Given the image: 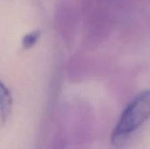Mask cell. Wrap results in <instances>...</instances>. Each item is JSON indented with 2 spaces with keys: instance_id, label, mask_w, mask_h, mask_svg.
<instances>
[{
  "instance_id": "obj_1",
  "label": "cell",
  "mask_w": 150,
  "mask_h": 149,
  "mask_svg": "<svg viewBox=\"0 0 150 149\" xmlns=\"http://www.w3.org/2000/svg\"><path fill=\"white\" fill-rule=\"evenodd\" d=\"M149 106V91L142 92L122 112L112 133L113 141L123 139L138 129L148 119Z\"/></svg>"
},
{
  "instance_id": "obj_2",
  "label": "cell",
  "mask_w": 150,
  "mask_h": 149,
  "mask_svg": "<svg viewBox=\"0 0 150 149\" xmlns=\"http://www.w3.org/2000/svg\"><path fill=\"white\" fill-rule=\"evenodd\" d=\"M12 106V97L9 90L0 82V126L8 119Z\"/></svg>"
},
{
  "instance_id": "obj_3",
  "label": "cell",
  "mask_w": 150,
  "mask_h": 149,
  "mask_svg": "<svg viewBox=\"0 0 150 149\" xmlns=\"http://www.w3.org/2000/svg\"><path fill=\"white\" fill-rule=\"evenodd\" d=\"M40 34H41V32L40 30H35V31H33V32L27 33L22 40L23 47L25 49H29V48L33 47L39 40Z\"/></svg>"
}]
</instances>
